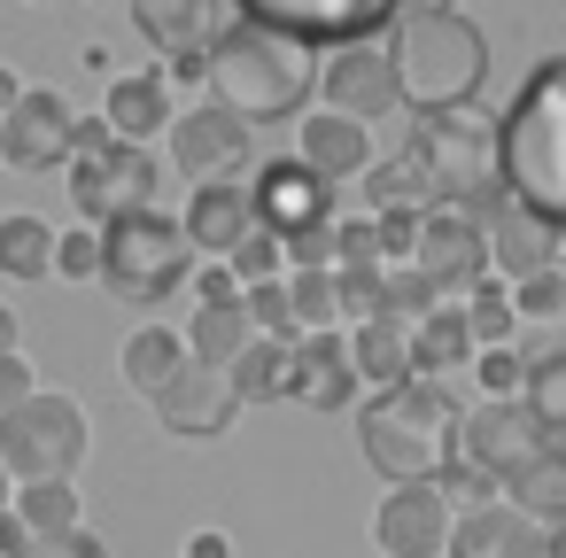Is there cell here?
<instances>
[{
	"mask_svg": "<svg viewBox=\"0 0 566 558\" xmlns=\"http://www.w3.org/2000/svg\"><path fill=\"white\" fill-rule=\"evenodd\" d=\"M458 434H465V403H458L442 380L380 388V396L357 411V442H365L373 473H388L396 488L442 481V473L458 465Z\"/></svg>",
	"mask_w": 566,
	"mask_h": 558,
	"instance_id": "6da1fadb",
	"label": "cell"
},
{
	"mask_svg": "<svg viewBox=\"0 0 566 558\" xmlns=\"http://www.w3.org/2000/svg\"><path fill=\"white\" fill-rule=\"evenodd\" d=\"M318 78H326V71L311 63L303 40L264 32V24H249V17H233V32H226L218 55H210V94H218V109L241 117L249 133H256V125H287V117L311 102Z\"/></svg>",
	"mask_w": 566,
	"mask_h": 558,
	"instance_id": "7a4b0ae2",
	"label": "cell"
},
{
	"mask_svg": "<svg viewBox=\"0 0 566 558\" xmlns=\"http://www.w3.org/2000/svg\"><path fill=\"white\" fill-rule=\"evenodd\" d=\"M504 187L520 210L566 233V55L535 63L504 109Z\"/></svg>",
	"mask_w": 566,
	"mask_h": 558,
	"instance_id": "3957f363",
	"label": "cell"
},
{
	"mask_svg": "<svg viewBox=\"0 0 566 558\" xmlns=\"http://www.w3.org/2000/svg\"><path fill=\"white\" fill-rule=\"evenodd\" d=\"M396 55V78H403V102L419 117L434 109H465L489 78V40L465 24V17H419V24H396L388 40Z\"/></svg>",
	"mask_w": 566,
	"mask_h": 558,
	"instance_id": "277c9868",
	"label": "cell"
},
{
	"mask_svg": "<svg viewBox=\"0 0 566 558\" xmlns=\"http://www.w3.org/2000/svg\"><path fill=\"white\" fill-rule=\"evenodd\" d=\"M202 272V249L187 241V225H171L164 210L117 218L102 225V287L117 303H164Z\"/></svg>",
	"mask_w": 566,
	"mask_h": 558,
	"instance_id": "5b68a950",
	"label": "cell"
},
{
	"mask_svg": "<svg viewBox=\"0 0 566 558\" xmlns=\"http://www.w3.org/2000/svg\"><path fill=\"white\" fill-rule=\"evenodd\" d=\"M411 156H419V171L434 179V202L442 210H465L481 187H496L504 179V117H489V109H434V117H419V133H411Z\"/></svg>",
	"mask_w": 566,
	"mask_h": 558,
	"instance_id": "8992f818",
	"label": "cell"
},
{
	"mask_svg": "<svg viewBox=\"0 0 566 558\" xmlns=\"http://www.w3.org/2000/svg\"><path fill=\"white\" fill-rule=\"evenodd\" d=\"M0 465H9L17 488L78 481V465H86V403L63 396V388H40L24 411L0 419Z\"/></svg>",
	"mask_w": 566,
	"mask_h": 558,
	"instance_id": "52a82bcc",
	"label": "cell"
},
{
	"mask_svg": "<svg viewBox=\"0 0 566 558\" xmlns=\"http://www.w3.org/2000/svg\"><path fill=\"white\" fill-rule=\"evenodd\" d=\"M264 32H287L303 48H373L380 24H396V0H233Z\"/></svg>",
	"mask_w": 566,
	"mask_h": 558,
	"instance_id": "ba28073f",
	"label": "cell"
},
{
	"mask_svg": "<svg viewBox=\"0 0 566 558\" xmlns=\"http://www.w3.org/2000/svg\"><path fill=\"white\" fill-rule=\"evenodd\" d=\"M133 24L164 55V71H179V78H210V55L233 32L226 0H133Z\"/></svg>",
	"mask_w": 566,
	"mask_h": 558,
	"instance_id": "9c48e42d",
	"label": "cell"
},
{
	"mask_svg": "<svg viewBox=\"0 0 566 558\" xmlns=\"http://www.w3.org/2000/svg\"><path fill=\"white\" fill-rule=\"evenodd\" d=\"M543 450H551V442H543V427H535L527 396H520V403H496V396H481V403L465 411L458 457H465V465H481L489 481H512V473H527Z\"/></svg>",
	"mask_w": 566,
	"mask_h": 558,
	"instance_id": "30bf717a",
	"label": "cell"
},
{
	"mask_svg": "<svg viewBox=\"0 0 566 558\" xmlns=\"http://www.w3.org/2000/svg\"><path fill=\"white\" fill-rule=\"evenodd\" d=\"M373 543H380L388 558H450V543H458V512H450V496H442L434 481H419V488H388L380 512H373Z\"/></svg>",
	"mask_w": 566,
	"mask_h": 558,
	"instance_id": "8fae6325",
	"label": "cell"
},
{
	"mask_svg": "<svg viewBox=\"0 0 566 558\" xmlns=\"http://www.w3.org/2000/svg\"><path fill=\"white\" fill-rule=\"evenodd\" d=\"M249 156H256V133H249L241 117H226L218 102H210V109H187V117L171 125V164H179L195 187H226V179H241Z\"/></svg>",
	"mask_w": 566,
	"mask_h": 558,
	"instance_id": "7c38bea8",
	"label": "cell"
},
{
	"mask_svg": "<svg viewBox=\"0 0 566 558\" xmlns=\"http://www.w3.org/2000/svg\"><path fill=\"white\" fill-rule=\"evenodd\" d=\"M434 287H442V303H465L481 280H489V233L465 218V210H427V225H419V256H411Z\"/></svg>",
	"mask_w": 566,
	"mask_h": 558,
	"instance_id": "4fadbf2b",
	"label": "cell"
},
{
	"mask_svg": "<svg viewBox=\"0 0 566 558\" xmlns=\"http://www.w3.org/2000/svg\"><path fill=\"white\" fill-rule=\"evenodd\" d=\"M71 133H78L71 102L32 86L17 102V117L0 125V164H9V171H55V164H71Z\"/></svg>",
	"mask_w": 566,
	"mask_h": 558,
	"instance_id": "5bb4252c",
	"label": "cell"
},
{
	"mask_svg": "<svg viewBox=\"0 0 566 558\" xmlns=\"http://www.w3.org/2000/svg\"><path fill=\"white\" fill-rule=\"evenodd\" d=\"M318 86H326L334 117H357V125L403 109V78H396V55H388V48H342Z\"/></svg>",
	"mask_w": 566,
	"mask_h": 558,
	"instance_id": "9a60e30c",
	"label": "cell"
},
{
	"mask_svg": "<svg viewBox=\"0 0 566 558\" xmlns=\"http://www.w3.org/2000/svg\"><path fill=\"white\" fill-rule=\"evenodd\" d=\"M233 411H241V388H233V372H210V365H187V372L156 396V419H164L171 434H187V442L226 434Z\"/></svg>",
	"mask_w": 566,
	"mask_h": 558,
	"instance_id": "2e32d148",
	"label": "cell"
},
{
	"mask_svg": "<svg viewBox=\"0 0 566 558\" xmlns=\"http://www.w3.org/2000/svg\"><path fill=\"white\" fill-rule=\"evenodd\" d=\"M249 187H256V210H264V225H272V233L326 225V210H334V179H318L303 156H280V164H264Z\"/></svg>",
	"mask_w": 566,
	"mask_h": 558,
	"instance_id": "e0dca14e",
	"label": "cell"
},
{
	"mask_svg": "<svg viewBox=\"0 0 566 558\" xmlns=\"http://www.w3.org/2000/svg\"><path fill=\"white\" fill-rule=\"evenodd\" d=\"M357 357H349V334H303L295 341V365H287V396L311 403V411H349L357 403Z\"/></svg>",
	"mask_w": 566,
	"mask_h": 558,
	"instance_id": "ac0fdd59",
	"label": "cell"
},
{
	"mask_svg": "<svg viewBox=\"0 0 566 558\" xmlns=\"http://www.w3.org/2000/svg\"><path fill=\"white\" fill-rule=\"evenodd\" d=\"M256 225H264V210H256V187H241V179L195 187V202H187V241H195L202 256H218V264H226Z\"/></svg>",
	"mask_w": 566,
	"mask_h": 558,
	"instance_id": "d6986e66",
	"label": "cell"
},
{
	"mask_svg": "<svg viewBox=\"0 0 566 558\" xmlns=\"http://www.w3.org/2000/svg\"><path fill=\"white\" fill-rule=\"evenodd\" d=\"M558 225H543L535 210H504L496 225H489V272L504 280V287H520V280H543V272H558L566 256H558Z\"/></svg>",
	"mask_w": 566,
	"mask_h": 558,
	"instance_id": "ffe728a7",
	"label": "cell"
},
{
	"mask_svg": "<svg viewBox=\"0 0 566 558\" xmlns=\"http://www.w3.org/2000/svg\"><path fill=\"white\" fill-rule=\"evenodd\" d=\"M102 117H109V133H117L125 148H148L156 133H171V125H179V117H171V78H164V71L109 78V94H102Z\"/></svg>",
	"mask_w": 566,
	"mask_h": 558,
	"instance_id": "44dd1931",
	"label": "cell"
},
{
	"mask_svg": "<svg viewBox=\"0 0 566 558\" xmlns=\"http://www.w3.org/2000/svg\"><path fill=\"white\" fill-rule=\"evenodd\" d=\"M450 558H551V527L527 519L520 504H489V512L458 519Z\"/></svg>",
	"mask_w": 566,
	"mask_h": 558,
	"instance_id": "7402d4cb",
	"label": "cell"
},
{
	"mask_svg": "<svg viewBox=\"0 0 566 558\" xmlns=\"http://www.w3.org/2000/svg\"><path fill=\"white\" fill-rule=\"evenodd\" d=\"M349 357H357V380H373V396L419 380V357H411V326H403V318H365V326H349Z\"/></svg>",
	"mask_w": 566,
	"mask_h": 558,
	"instance_id": "603a6c76",
	"label": "cell"
},
{
	"mask_svg": "<svg viewBox=\"0 0 566 558\" xmlns=\"http://www.w3.org/2000/svg\"><path fill=\"white\" fill-rule=\"evenodd\" d=\"M303 164L318 179H365L373 171V133L357 117H303Z\"/></svg>",
	"mask_w": 566,
	"mask_h": 558,
	"instance_id": "cb8c5ba5",
	"label": "cell"
},
{
	"mask_svg": "<svg viewBox=\"0 0 566 558\" xmlns=\"http://www.w3.org/2000/svg\"><path fill=\"white\" fill-rule=\"evenodd\" d=\"M195 365V349H187V334H171V326H140L125 349H117V372H125V388H140L148 403L179 380Z\"/></svg>",
	"mask_w": 566,
	"mask_h": 558,
	"instance_id": "d4e9b609",
	"label": "cell"
},
{
	"mask_svg": "<svg viewBox=\"0 0 566 558\" xmlns=\"http://www.w3.org/2000/svg\"><path fill=\"white\" fill-rule=\"evenodd\" d=\"M256 341H264V334H256L249 303H226V310H195V318H187V349H195V365H210V372H233Z\"/></svg>",
	"mask_w": 566,
	"mask_h": 558,
	"instance_id": "484cf974",
	"label": "cell"
},
{
	"mask_svg": "<svg viewBox=\"0 0 566 558\" xmlns=\"http://www.w3.org/2000/svg\"><path fill=\"white\" fill-rule=\"evenodd\" d=\"M365 202H373V218H388V210H442V202H434V179L419 171L411 148H403V156H380V164L365 171Z\"/></svg>",
	"mask_w": 566,
	"mask_h": 558,
	"instance_id": "4316f807",
	"label": "cell"
},
{
	"mask_svg": "<svg viewBox=\"0 0 566 558\" xmlns=\"http://www.w3.org/2000/svg\"><path fill=\"white\" fill-rule=\"evenodd\" d=\"M411 357H419V380H442L450 365H473V357H481V341H473L465 310L450 303V310H434L427 326H411Z\"/></svg>",
	"mask_w": 566,
	"mask_h": 558,
	"instance_id": "83f0119b",
	"label": "cell"
},
{
	"mask_svg": "<svg viewBox=\"0 0 566 558\" xmlns=\"http://www.w3.org/2000/svg\"><path fill=\"white\" fill-rule=\"evenodd\" d=\"M55 225L48 218H32V210H9L0 218V272L9 280H48L55 272Z\"/></svg>",
	"mask_w": 566,
	"mask_h": 558,
	"instance_id": "f1b7e54d",
	"label": "cell"
},
{
	"mask_svg": "<svg viewBox=\"0 0 566 558\" xmlns=\"http://www.w3.org/2000/svg\"><path fill=\"white\" fill-rule=\"evenodd\" d=\"M17 519L32 527V543L78 535V527H86V519H78V481H32V488H17Z\"/></svg>",
	"mask_w": 566,
	"mask_h": 558,
	"instance_id": "f546056e",
	"label": "cell"
},
{
	"mask_svg": "<svg viewBox=\"0 0 566 558\" xmlns=\"http://www.w3.org/2000/svg\"><path fill=\"white\" fill-rule=\"evenodd\" d=\"M504 504H520L527 519L558 527V519H566V450H543L527 473H512V481H504Z\"/></svg>",
	"mask_w": 566,
	"mask_h": 558,
	"instance_id": "4dcf8cb0",
	"label": "cell"
},
{
	"mask_svg": "<svg viewBox=\"0 0 566 558\" xmlns=\"http://www.w3.org/2000/svg\"><path fill=\"white\" fill-rule=\"evenodd\" d=\"M527 411H535L543 442L566 450V349H543V357L527 365Z\"/></svg>",
	"mask_w": 566,
	"mask_h": 558,
	"instance_id": "1f68e13d",
	"label": "cell"
},
{
	"mask_svg": "<svg viewBox=\"0 0 566 558\" xmlns=\"http://www.w3.org/2000/svg\"><path fill=\"white\" fill-rule=\"evenodd\" d=\"M156 156L148 148H117L109 156V225L117 218H140V210H156Z\"/></svg>",
	"mask_w": 566,
	"mask_h": 558,
	"instance_id": "d6a6232c",
	"label": "cell"
},
{
	"mask_svg": "<svg viewBox=\"0 0 566 558\" xmlns=\"http://www.w3.org/2000/svg\"><path fill=\"white\" fill-rule=\"evenodd\" d=\"M458 310H465V326H473V341H481V349H512V334H520V303H512V287H504L496 272H489Z\"/></svg>",
	"mask_w": 566,
	"mask_h": 558,
	"instance_id": "836d02e7",
	"label": "cell"
},
{
	"mask_svg": "<svg viewBox=\"0 0 566 558\" xmlns=\"http://www.w3.org/2000/svg\"><path fill=\"white\" fill-rule=\"evenodd\" d=\"M295 334H342V280L334 272H287Z\"/></svg>",
	"mask_w": 566,
	"mask_h": 558,
	"instance_id": "e575fe53",
	"label": "cell"
},
{
	"mask_svg": "<svg viewBox=\"0 0 566 558\" xmlns=\"http://www.w3.org/2000/svg\"><path fill=\"white\" fill-rule=\"evenodd\" d=\"M287 365H295V341H256V349L233 365L241 403H272V396H287Z\"/></svg>",
	"mask_w": 566,
	"mask_h": 558,
	"instance_id": "d590c367",
	"label": "cell"
},
{
	"mask_svg": "<svg viewBox=\"0 0 566 558\" xmlns=\"http://www.w3.org/2000/svg\"><path fill=\"white\" fill-rule=\"evenodd\" d=\"M226 264H233V280H241V287H264V280H287V233H272V225H256V233H249V241H241V249H233Z\"/></svg>",
	"mask_w": 566,
	"mask_h": 558,
	"instance_id": "8d00e7d4",
	"label": "cell"
},
{
	"mask_svg": "<svg viewBox=\"0 0 566 558\" xmlns=\"http://www.w3.org/2000/svg\"><path fill=\"white\" fill-rule=\"evenodd\" d=\"M434 488L450 496V512H458V519H473V512L504 504V481H489V473H481V465H465V457H458V465H450V473H442Z\"/></svg>",
	"mask_w": 566,
	"mask_h": 558,
	"instance_id": "74e56055",
	"label": "cell"
},
{
	"mask_svg": "<svg viewBox=\"0 0 566 558\" xmlns=\"http://www.w3.org/2000/svg\"><path fill=\"white\" fill-rule=\"evenodd\" d=\"M287 272H342V225H303L287 233Z\"/></svg>",
	"mask_w": 566,
	"mask_h": 558,
	"instance_id": "f35d334b",
	"label": "cell"
},
{
	"mask_svg": "<svg viewBox=\"0 0 566 558\" xmlns=\"http://www.w3.org/2000/svg\"><path fill=\"white\" fill-rule=\"evenodd\" d=\"M527 365H535V357H520V349H481V357H473V372H481V396H496V403H520V396H527Z\"/></svg>",
	"mask_w": 566,
	"mask_h": 558,
	"instance_id": "ab89813d",
	"label": "cell"
},
{
	"mask_svg": "<svg viewBox=\"0 0 566 558\" xmlns=\"http://www.w3.org/2000/svg\"><path fill=\"white\" fill-rule=\"evenodd\" d=\"M55 272L63 280H102V225H71L55 241Z\"/></svg>",
	"mask_w": 566,
	"mask_h": 558,
	"instance_id": "60d3db41",
	"label": "cell"
},
{
	"mask_svg": "<svg viewBox=\"0 0 566 558\" xmlns=\"http://www.w3.org/2000/svg\"><path fill=\"white\" fill-rule=\"evenodd\" d=\"M512 303H520V318H566V264L543 272V280H520Z\"/></svg>",
	"mask_w": 566,
	"mask_h": 558,
	"instance_id": "b9f144b4",
	"label": "cell"
},
{
	"mask_svg": "<svg viewBox=\"0 0 566 558\" xmlns=\"http://www.w3.org/2000/svg\"><path fill=\"white\" fill-rule=\"evenodd\" d=\"M32 396H40V372H32V357H24V349H9V357H0V419L24 411Z\"/></svg>",
	"mask_w": 566,
	"mask_h": 558,
	"instance_id": "7bdbcfd3",
	"label": "cell"
},
{
	"mask_svg": "<svg viewBox=\"0 0 566 558\" xmlns=\"http://www.w3.org/2000/svg\"><path fill=\"white\" fill-rule=\"evenodd\" d=\"M125 140L109 133V117H78V133H71V164H109Z\"/></svg>",
	"mask_w": 566,
	"mask_h": 558,
	"instance_id": "ee69618b",
	"label": "cell"
},
{
	"mask_svg": "<svg viewBox=\"0 0 566 558\" xmlns=\"http://www.w3.org/2000/svg\"><path fill=\"white\" fill-rule=\"evenodd\" d=\"M187 287H195V310H226V303H241V280H233V264H202Z\"/></svg>",
	"mask_w": 566,
	"mask_h": 558,
	"instance_id": "f6af8a7d",
	"label": "cell"
},
{
	"mask_svg": "<svg viewBox=\"0 0 566 558\" xmlns=\"http://www.w3.org/2000/svg\"><path fill=\"white\" fill-rule=\"evenodd\" d=\"M24 558H109V543H102V535H86V527H78V535H63V543H32V550H24Z\"/></svg>",
	"mask_w": 566,
	"mask_h": 558,
	"instance_id": "bcb514c9",
	"label": "cell"
},
{
	"mask_svg": "<svg viewBox=\"0 0 566 558\" xmlns=\"http://www.w3.org/2000/svg\"><path fill=\"white\" fill-rule=\"evenodd\" d=\"M24 550H32V527H24L17 504H9V512H0V558H24Z\"/></svg>",
	"mask_w": 566,
	"mask_h": 558,
	"instance_id": "7dc6e473",
	"label": "cell"
},
{
	"mask_svg": "<svg viewBox=\"0 0 566 558\" xmlns=\"http://www.w3.org/2000/svg\"><path fill=\"white\" fill-rule=\"evenodd\" d=\"M419 17H458V0H396V24H419Z\"/></svg>",
	"mask_w": 566,
	"mask_h": 558,
	"instance_id": "c3c4849f",
	"label": "cell"
},
{
	"mask_svg": "<svg viewBox=\"0 0 566 558\" xmlns=\"http://www.w3.org/2000/svg\"><path fill=\"white\" fill-rule=\"evenodd\" d=\"M24 94H32V86H24V78H17L9 63H0V125H9V117H17V102H24Z\"/></svg>",
	"mask_w": 566,
	"mask_h": 558,
	"instance_id": "681fc988",
	"label": "cell"
},
{
	"mask_svg": "<svg viewBox=\"0 0 566 558\" xmlns=\"http://www.w3.org/2000/svg\"><path fill=\"white\" fill-rule=\"evenodd\" d=\"M17 504V481H9V465H0V512H9Z\"/></svg>",
	"mask_w": 566,
	"mask_h": 558,
	"instance_id": "f907efd6",
	"label": "cell"
},
{
	"mask_svg": "<svg viewBox=\"0 0 566 558\" xmlns=\"http://www.w3.org/2000/svg\"><path fill=\"white\" fill-rule=\"evenodd\" d=\"M551 558H566V519H558V527H551Z\"/></svg>",
	"mask_w": 566,
	"mask_h": 558,
	"instance_id": "816d5d0a",
	"label": "cell"
}]
</instances>
